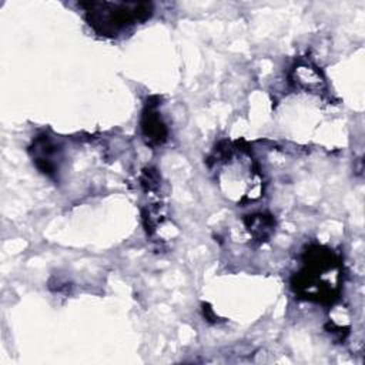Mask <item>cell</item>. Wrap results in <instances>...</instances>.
Segmentation results:
<instances>
[{
	"instance_id": "6da1fadb",
	"label": "cell",
	"mask_w": 365,
	"mask_h": 365,
	"mask_svg": "<svg viewBox=\"0 0 365 365\" xmlns=\"http://www.w3.org/2000/svg\"><path fill=\"white\" fill-rule=\"evenodd\" d=\"M339 269V258L321 245L309 247L304 254V268L292 278L295 294L305 299L332 304L338 297L335 284L327 279V274Z\"/></svg>"
},
{
	"instance_id": "7a4b0ae2",
	"label": "cell",
	"mask_w": 365,
	"mask_h": 365,
	"mask_svg": "<svg viewBox=\"0 0 365 365\" xmlns=\"http://www.w3.org/2000/svg\"><path fill=\"white\" fill-rule=\"evenodd\" d=\"M87 23L96 33L115 37L124 30L151 17L154 7L148 1H86L80 3Z\"/></svg>"
},
{
	"instance_id": "3957f363",
	"label": "cell",
	"mask_w": 365,
	"mask_h": 365,
	"mask_svg": "<svg viewBox=\"0 0 365 365\" xmlns=\"http://www.w3.org/2000/svg\"><path fill=\"white\" fill-rule=\"evenodd\" d=\"M158 101L160 98L157 96L150 97L143 108L140 120L143 138L145 144L153 148L163 145L168 138V128L158 110Z\"/></svg>"
},
{
	"instance_id": "277c9868",
	"label": "cell",
	"mask_w": 365,
	"mask_h": 365,
	"mask_svg": "<svg viewBox=\"0 0 365 365\" xmlns=\"http://www.w3.org/2000/svg\"><path fill=\"white\" fill-rule=\"evenodd\" d=\"M29 153L33 158L34 165L46 175L54 177L58 173L60 165V147L58 144L48 137L46 133L37 135L30 148Z\"/></svg>"
},
{
	"instance_id": "5b68a950",
	"label": "cell",
	"mask_w": 365,
	"mask_h": 365,
	"mask_svg": "<svg viewBox=\"0 0 365 365\" xmlns=\"http://www.w3.org/2000/svg\"><path fill=\"white\" fill-rule=\"evenodd\" d=\"M244 222L250 235L258 244L268 241L275 231V220L268 212H254L245 215Z\"/></svg>"
}]
</instances>
